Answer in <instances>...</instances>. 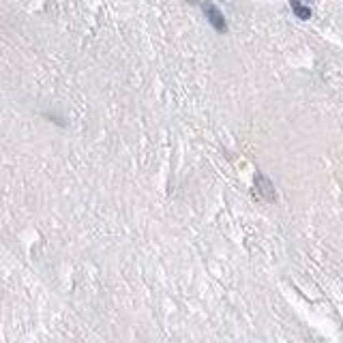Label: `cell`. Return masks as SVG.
<instances>
[{
	"instance_id": "obj_1",
	"label": "cell",
	"mask_w": 343,
	"mask_h": 343,
	"mask_svg": "<svg viewBox=\"0 0 343 343\" xmlns=\"http://www.w3.org/2000/svg\"><path fill=\"white\" fill-rule=\"evenodd\" d=\"M202 9H204V15H206V19L210 21V26L217 32H225L228 30V21H225V18H223V13L219 11L217 7H214L212 2H202Z\"/></svg>"
},
{
	"instance_id": "obj_2",
	"label": "cell",
	"mask_w": 343,
	"mask_h": 343,
	"mask_svg": "<svg viewBox=\"0 0 343 343\" xmlns=\"http://www.w3.org/2000/svg\"><path fill=\"white\" fill-rule=\"evenodd\" d=\"M255 182H257V191H260V193L266 197L268 202H272V200H275V189H272L270 180H268L264 174H257V176H255Z\"/></svg>"
},
{
	"instance_id": "obj_3",
	"label": "cell",
	"mask_w": 343,
	"mask_h": 343,
	"mask_svg": "<svg viewBox=\"0 0 343 343\" xmlns=\"http://www.w3.org/2000/svg\"><path fill=\"white\" fill-rule=\"evenodd\" d=\"M289 7H292L294 15H296L298 19H309L311 18V9L307 4H303L300 0H289Z\"/></svg>"
},
{
	"instance_id": "obj_4",
	"label": "cell",
	"mask_w": 343,
	"mask_h": 343,
	"mask_svg": "<svg viewBox=\"0 0 343 343\" xmlns=\"http://www.w3.org/2000/svg\"><path fill=\"white\" fill-rule=\"evenodd\" d=\"M189 2H195V0H189Z\"/></svg>"
}]
</instances>
